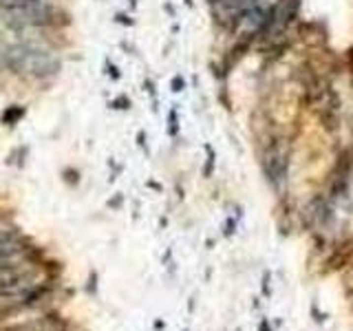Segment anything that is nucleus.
<instances>
[{
    "label": "nucleus",
    "instance_id": "f257e3e1",
    "mask_svg": "<svg viewBox=\"0 0 353 331\" xmlns=\"http://www.w3.org/2000/svg\"><path fill=\"white\" fill-rule=\"evenodd\" d=\"M2 60L9 71L29 80H49L60 73V58L49 49L35 44H13L2 53Z\"/></svg>",
    "mask_w": 353,
    "mask_h": 331
},
{
    "label": "nucleus",
    "instance_id": "f03ea898",
    "mask_svg": "<svg viewBox=\"0 0 353 331\" xmlns=\"http://www.w3.org/2000/svg\"><path fill=\"white\" fill-rule=\"evenodd\" d=\"M0 13L4 16V20L16 27H60L68 22L66 13L51 2L9 7V9H0Z\"/></svg>",
    "mask_w": 353,
    "mask_h": 331
},
{
    "label": "nucleus",
    "instance_id": "7ed1b4c3",
    "mask_svg": "<svg viewBox=\"0 0 353 331\" xmlns=\"http://www.w3.org/2000/svg\"><path fill=\"white\" fill-rule=\"evenodd\" d=\"M287 157L289 155L281 142L269 144L263 152V172L274 188H281L287 179V164H289Z\"/></svg>",
    "mask_w": 353,
    "mask_h": 331
},
{
    "label": "nucleus",
    "instance_id": "20e7f679",
    "mask_svg": "<svg viewBox=\"0 0 353 331\" xmlns=\"http://www.w3.org/2000/svg\"><path fill=\"white\" fill-rule=\"evenodd\" d=\"M11 331H60V327L51 320H35V323H29V325H22V327H16Z\"/></svg>",
    "mask_w": 353,
    "mask_h": 331
},
{
    "label": "nucleus",
    "instance_id": "39448f33",
    "mask_svg": "<svg viewBox=\"0 0 353 331\" xmlns=\"http://www.w3.org/2000/svg\"><path fill=\"white\" fill-rule=\"evenodd\" d=\"M22 115H25V108H20V106L7 108V111L2 113V121L4 124H16L18 120H22Z\"/></svg>",
    "mask_w": 353,
    "mask_h": 331
},
{
    "label": "nucleus",
    "instance_id": "423d86ee",
    "mask_svg": "<svg viewBox=\"0 0 353 331\" xmlns=\"http://www.w3.org/2000/svg\"><path fill=\"white\" fill-rule=\"evenodd\" d=\"M38 2H49V0H0V9L22 7V4H38Z\"/></svg>",
    "mask_w": 353,
    "mask_h": 331
},
{
    "label": "nucleus",
    "instance_id": "0eeeda50",
    "mask_svg": "<svg viewBox=\"0 0 353 331\" xmlns=\"http://www.w3.org/2000/svg\"><path fill=\"white\" fill-rule=\"evenodd\" d=\"M172 86H175V90H181V89H183V80H181V78H175Z\"/></svg>",
    "mask_w": 353,
    "mask_h": 331
},
{
    "label": "nucleus",
    "instance_id": "6e6552de",
    "mask_svg": "<svg viewBox=\"0 0 353 331\" xmlns=\"http://www.w3.org/2000/svg\"><path fill=\"white\" fill-rule=\"evenodd\" d=\"M260 331H272V327H269V323H260Z\"/></svg>",
    "mask_w": 353,
    "mask_h": 331
}]
</instances>
